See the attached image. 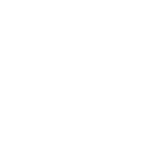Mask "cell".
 Masks as SVG:
<instances>
[]
</instances>
